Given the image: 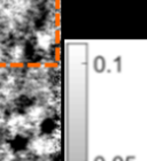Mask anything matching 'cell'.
Returning a JSON list of instances; mask_svg holds the SVG:
<instances>
[{
  "instance_id": "1",
  "label": "cell",
  "mask_w": 147,
  "mask_h": 161,
  "mask_svg": "<svg viewBox=\"0 0 147 161\" xmlns=\"http://www.w3.org/2000/svg\"><path fill=\"white\" fill-rule=\"evenodd\" d=\"M25 67H27L28 69H31V70L39 69L43 67V62H39V61H31V62L25 63Z\"/></svg>"
},
{
  "instance_id": "2",
  "label": "cell",
  "mask_w": 147,
  "mask_h": 161,
  "mask_svg": "<svg viewBox=\"0 0 147 161\" xmlns=\"http://www.w3.org/2000/svg\"><path fill=\"white\" fill-rule=\"evenodd\" d=\"M43 67L46 69H57L60 68V63L55 62V61H48V62L43 63Z\"/></svg>"
},
{
  "instance_id": "3",
  "label": "cell",
  "mask_w": 147,
  "mask_h": 161,
  "mask_svg": "<svg viewBox=\"0 0 147 161\" xmlns=\"http://www.w3.org/2000/svg\"><path fill=\"white\" fill-rule=\"evenodd\" d=\"M8 67L11 69H22L25 67V63L24 62H9V64H8Z\"/></svg>"
},
{
  "instance_id": "4",
  "label": "cell",
  "mask_w": 147,
  "mask_h": 161,
  "mask_svg": "<svg viewBox=\"0 0 147 161\" xmlns=\"http://www.w3.org/2000/svg\"><path fill=\"white\" fill-rule=\"evenodd\" d=\"M54 24H55V28L59 29L61 27V13L57 12L54 14Z\"/></svg>"
},
{
  "instance_id": "5",
  "label": "cell",
  "mask_w": 147,
  "mask_h": 161,
  "mask_svg": "<svg viewBox=\"0 0 147 161\" xmlns=\"http://www.w3.org/2000/svg\"><path fill=\"white\" fill-rule=\"evenodd\" d=\"M54 57H55V62H61V47L57 45L54 50Z\"/></svg>"
},
{
  "instance_id": "6",
  "label": "cell",
  "mask_w": 147,
  "mask_h": 161,
  "mask_svg": "<svg viewBox=\"0 0 147 161\" xmlns=\"http://www.w3.org/2000/svg\"><path fill=\"white\" fill-rule=\"evenodd\" d=\"M54 40H55L57 45H60V43H61V30H60V28L57 29L54 32Z\"/></svg>"
},
{
  "instance_id": "7",
  "label": "cell",
  "mask_w": 147,
  "mask_h": 161,
  "mask_svg": "<svg viewBox=\"0 0 147 161\" xmlns=\"http://www.w3.org/2000/svg\"><path fill=\"white\" fill-rule=\"evenodd\" d=\"M54 8L57 12H60L61 9V0H54Z\"/></svg>"
},
{
  "instance_id": "8",
  "label": "cell",
  "mask_w": 147,
  "mask_h": 161,
  "mask_svg": "<svg viewBox=\"0 0 147 161\" xmlns=\"http://www.w3.org/2000/svg\"><path fill=\"white\" fill-rule=\"evenodd\" d=\"M8 67V63L5 61H0V69H6Z\"/></svg>"
}]
</instances>
